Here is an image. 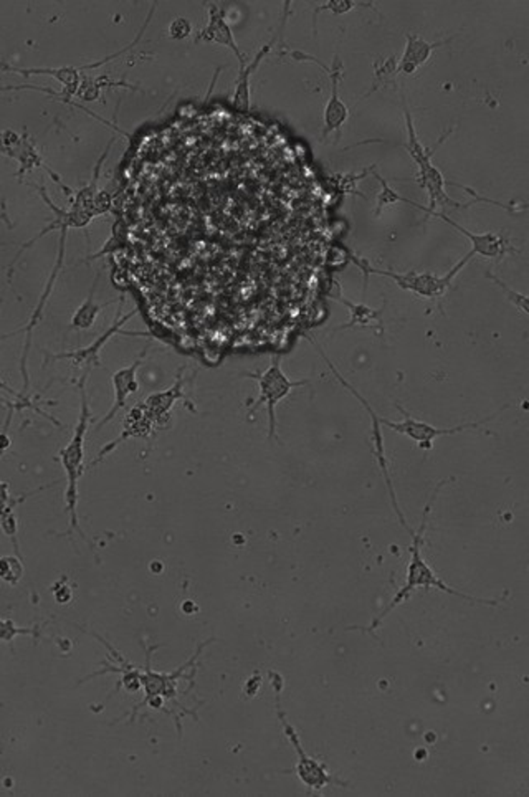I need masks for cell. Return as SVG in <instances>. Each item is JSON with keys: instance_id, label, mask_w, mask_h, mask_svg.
I'll return each mask as SVG.
<instances>
[{"instance_id": "obj_2", "label": "cell", "mask_w": 529, "mask_h": 797, "mask_svg": "<svg viewBox=\"0 0 529 797\" xmlns=\"http://www.w3.org/2000/svg\"><path fill=\"white\" fill-rule=\"evenodd\" d=\"M85 383H87V376L83 377L81 383H79V399H81V403H79L78 422L75 425L70 442L58 452V460L62 464L65 475H67L65 505H67V513H68V519H70L68 535L71 536L73 533H78L85 541H88V538L83 533V530L79 526L78 519V483L79 478L83 477V472H85V467H83V460H85V438H87L89 421H91V412H89L88 395H87Z\"/></svg>"}, {"instance_id": "obj_10", "label": "cell", "mask_w": 529, "mask_h": 797, "mask_svg": "<svg viewBox=\"0 0 529 797\" xmlns=\"http://www.w3.org/2000/svg\"><path fill=\"white\" fill-rule=\"evenodd\" d=\"M142 358H144V352H142L138 360L132 362L131 366L116 371L113 377H111V384H113V389H115V403H113L111 409L108 411L105 417L98 424V429H103L108 422L113 421L116 415H118V412L124 409V405L128 403V397L134 394V393H138V389H140L138 372H140V368H141L142 362H144Z\"/></svg>"}, {"instance_id": "obj_19", "label": "cell", "mask_w": 529, "mask_h": 797, "mask_svg": "<svg viewBox=\"0 0 529 797\" xmlns=\"http://www.w3.org/2000/svg\"><path fill=\"white\" fill-rule=\"evenodd\" d=\"M24 578V562L18 556H4L0 558V579L10 586H17Z\"/></svg>"}, {"instance_id": "obj_23", "label": "cell", "mask_w": 529, "mask_h": 797, "mask_svg": "<svg viewBox=\"0 0 529 797\" xmlns=\"http://www.w3.org/2000/svg\"><path fill=\"white\" fill-rule=\"evenodd\" d=\"M369 173H374V166L364 169V171L359 173V174H354V173H349V174H335L331 179L335 181L336 187L343 189L344 193H353L358 194V195H362V194L358 193L354 187L358 185V183H359L361 179H364L366 175L369 174Z\"/></svg>"}, {"instance_id": "obj_13", "label": "cell", "mask_w": 529, "mask_h": 797, "mask_svg": "<svg viewBox=\"0 0 529 797\" xmlns=\"http://www.w3.org/2000/svg\"><path fill=\"white\" fill-rule=\"evenodd\" d=\"M134 313H136V311H131V313L123 316V320H118V321H116V323L113 324V326H111L103 336H99L97 341L91 342V344L87 346V348L52 354L50 360L70 361V362H73L75 366H88V368H91V366H99V364H101V362H99V351L103 350V346H105L108 340H111L116 333H121V326H123V324L126 323Z\"/></svg>"}, {"instance_id": "obj_11", "label": "cell", "mask_w": 529, "mask_h": 797, "mask_svg": "<svg viewBox=\"0 0 529 797\" xmlns=\"http://www.w3.org/2000/svg\"><path fill=\"white\" fill-rule=\"evenodd\" d=\"M152 424L154 422L150 421V414L146 411V407L142 405V403L140 405H134L131 411L128 412V415H126V419H124L123 432H121V435L113 440L111 444H108L105 447L101 448V452H99V456L89 464V467L93 468V467H97L101 460H105V456H109L113 450H115L121 442L124 440H128V438L131 437H148L150 434V429H152Z\"/></svg>"}, {"instance_id": "obj_22", "label": "cell", "mask_w": 529, "mask_h": 797, "mask_svg": "<svg viewBox=\"0 0 529 797\" xmlns=\"http://www.w3.org/2000/svg\"><path fill=\"white\" fill-rule=\"evenodd\" d=\"M358 7H370V9H374L372 4H366V2H354V0H329L327 4H323V5L317 7L316 14L317 12L327 10V12H331L333 16H344V14H347V12H351L353 9H358Z\"/></svg>"}, {"instance_id": "obj_3", "label": "cell", "mask_w": 529, "mask_h": 797, "mask_svg": "<svg viewBox=\"0 0 529 797\" xmlns=\"http://www.w3.org/2000/svg\"><path fill=\"white\" fill-rule=\"evenodd\" d=\"M349 257L359 267V270H362L366 280L369 278V275H380V277L390 278L399 288L404 289V291H410V293H414V295L420 297V299H433V301L441 303V299H445L449 295L455 277L467 267L470 260L475 257V254L470 250L465 257H462L459 262L450 268V272L441 275V277L430 272H417V270H410V272L406 273L382 270V268L370 267L368 260L356 257L353 252H349Z\"/></svg>"}, {"instance_id": "obj_24", "label": "cell", "mask_w": 529, "mask_h": 797, "mask_svg": "<svg viewBox=\"0 0 529 797\" xmlns=\"http://www.w3.org/2000/svg\"><path fill=\"white\" fill-rule=\"evenodd\" d=\"M18 635H36V629L18 627L17 624L10 619H0V640L12 644Z\"/></svg>"}, {"instance_id": "obj_21", "label": "cell", "mask_w": 529, "mask_h": 797, "mask_svg": "<svg viewBox=\"0 0 529 797\" xmlns=\"http://www.w3.org/2000/svg\"><path fill=\"white\" fill-rule=\"evenodd\" d=\"M486 278H490V280L493 281L494 285H498V287L503 289L504 297L510 299V303H512L513 307L518 308V309H521L524 315H528V299H526L523 293H518V291L510 288V287H508L502 278H498L494 273H486Z\"/></svg>"}, {"instance_id": "obj_15", "label": "cell", "mask_w": 529, "mask_h": 797, "mask_svg": "<svg viewBox=\"0 0 529 797\" xmlns=\"http://www.w3.org/2000/svg\"><path fill=\"white\" fill-rule=\"evenodd\" d=\"M185 399L187 397L184 394V374H182V369H181L179 374H177L176 383L172 386L166 389V391H161V393L146 397V401L142 403V405L146 407V411L150 414V421L154 422V424H161L164 417H168L169 412L174 407V404L177 401H185Z\"/></svg>"}, {"instance_id": "obj_9", "label": "cell", "mask_w": 529, "mask_h": 797, "mask_svg": "<svg viewBox=\"0 0 529 797\" xmlns=\"http://www.w3.org/2000/svg\"><path fill=\"white\" fill-rule=\"evenodd\" d=\"M317 63L323 67V70L327 71V77H329V85H331V95H329L325 114H323V138L331 136V134L339 136L341 128L349 118V110L339 95V85H341V79L344 77V65L337 55L335 57V62L331 63V67H327L325 63Z\"/></svg>"}, {"instance_id": "obj_17", "label": "cell", "mask_w": 529, "mask_h": 797, "mask_svg": "<svg viewBox=\"0 0 529 797\" xmlns=\"http://www.w3.org/2000/svg\"><path fill=\"white\" fill-rule=\"evenodd\" d=\"M397 73L399 71H397V60L394 55H389L386 58H378L374 62V81L366 97H369L374 91L388 88L389 85H396Z\"/></svg>"}, {"instance_id": "obj_8", "label": "cell", "mask_w": 529, "mask_h": 797, "mask_svg": "<svg viewBox=\"0 0 529 797\" xmlns=\"http://www.w3.org/2000/svg\"><path fill=\"white\" fill-rule=\"evenodd\" d=\"M432 217H439L443 222H447L449 225H451L457 232H460L463 237H467L470 240V244H472V252L478 255V257H483V258H488V260H496L498 262V260H503L506 255L520 254V250L513 246L512 240L504 237L502 234H496V232H483V234L470 232V230L462 227L455 220L450 219L449 215H445L441 212H433Z\"/></svg>"}, {"instance_id": "obj_7", "label": "cell", "mask_w": 529, "mask_h": 797, "mask_svg": "<svg viewBox=\"0 0 529 797\" xmlns=\"http://www.w3.org/2000/svg\"><path fill=\"white\" fill-rule=\"evenodd\" d=\"M316 350L321 352V356H323V360L327 361V366L329 369L333 371V374H335L336 379L343 384L351 394L359 401V403L364 405V409L368 411L369 414L370 422H372V429H370V450H372V456H374V460L378 462L380 468V474L384 477V482H386V487H388L389 495H390V501H392V509L396 511L397 518H399V521H400V525L404 526L407 530V533L410 535L414 530H412V526L407 523L406 517H404V513H402V509L399 507V501H397L396 491H394V485H392V478H390V472H389V460L388 456H386V446H384V437H382V432H380V422L379 415L376 414V411L370 407L369 403L362 397L359 393H358V389L351 384V383H347L343 376H341V372L336 369L335 364L331 362V361L327 360V354L323 352L321 348H317Z\"/></svg>"}, {"instance_id": "obj_26", "label": "cell", "mask_w": 529, "mask_h": 797, "mask_svg": "<svg viewBox=\"0 0 529 797\" xmlns=\"http://www.w3.org/2000/svg\"><path fill=\"white\" fill-rule=\"evenodd\" d=\"M192 32V26H191V22L189 20H185V18H176L171 26H169V36L172 37V38H176V40H182L185 37H189V34Z\"/></svg>"}, {"instance_id": "obj_18", "label": "cell", "mask_w": 529, "mask_h": 797, "mask_svg": "<svg viewBox=\"0 0 529 797\" xmlns=\"http://www.w3.org/2000/svg\"><path fill=\"white\" fill-rule=\"evenodd\" d=\"M93 293H95V287L93 289L89 291L88 299L87 301L78 308V311L73 315V320H71V326L73 328H77V330H88L95 323V320H97V316L99 315V311L106 307H99L95 303V299H93Z\"/></svg>"}, {"instance_id": "obj_1", "label": "cell", "mask_w": 529, "mask_h": 797, "mask_svg": "<svg viewBox=\"0 0 529 797\" xmlns=\"http://www.w3.org/2000/svg\"><path fill=\"white\" fill-rule=\"evenodd\" d=\"M450 480H451V478H450ZM450 480L449 478H445V480H441V482H439L437 488L433 490L432 497L429 498L427 505H425V509H423L422 523H420L417 531L414 530V531L410 533V536H412V544H410V548H409V551H410V561H409V566H407L406 582H404L402 587L397 591L396 596L392 597V601H390V603L380 611L379 615H378L369 625H366V627L353 625V627H347L346 631L364 632V634H368V635L374 634V632L378 631L380 625H382L384 619L388 617L389 613H392V611H394L396 607H399V605L404 604L406 601H409L410 596L414 594V591H417V589H439V591L445 593V594H450V596L459 597V599L468 601V603H472V604H482L486 605V607H496V605L502 604V599H483V597H473L470 596V594H465V593H462L459 589H453V587L447 584L443 579L437 576V572L433 571L432 566H430V564L425 561V558H423L422 548L423 543H425L427 525H429L430 513H432L433 501H435V498L439 497V493H441V488H443V485H447Z\"/></svg>"}, {"instance_id": "obj_4", "label": "cell", "mask_w": 529, "mask_h": 797, "mask_svg": "<svg viewBox=\"0 0 529 797\" xmlns=\"http://www.w3.org/2000/svg\"><path fill=\"white\" fill-rule=\"evenodd\" d=\"M270 680H272V687H274L276 717H278V721L282 723L283 733L288 738V741H290V745L293 746L296 758H298V761H296L295 768H293V772L313 792H319V791H323L327 786H339V788L347 786L346 781L339 780V778H336L335 774H331L325 762L319 761L317 758H313V756H309L305 751V748L301 745L298 731L286 719V715L282 710V675L276 674V672H270Z\"/></svg>"}, {"instance_id": "obj_12", "label": "cell", "mask_w": 529, "mask_h": 797, "mask_svg": "<svg viewBox=\"0 0 529 797\" xmlns=\"http://www.w3.org/2000/svg\"><path fill=\"white\" fill-rule=\"evenodd\" d=\"M201 40L229 47L230 50L235 53V57H237L238 62H240V70L247 67L245 57H244V53L238 50L233 34L230 30L229 24L225 22V16H223V12L217 5H209V24L197 36V42H201Z\"/></svg>"}, {"instance_id": "obj_14", "label": "cell", "mask_w": 529, "mask_h": 797, "mask_svg": "<svg viewBox=\"0 0 529 797\" xmlns=\"http://www.w3.org/2000/svg\"><path fill=\"white\" fill-rule=\"evenodd\" d=\"M447 42L450 40L427 42L425 38L417 36V34H407L406 48L402 53V58L397 63V71L406 73V75H414L415 71L420 70L423 65L430 60L433 50H437L439 47L447 44Z\"/></svg>"}, {"instance_id": "obj_6", "label": "cell", "mask_w": 529, "mask_h": 797, "mask_svg": "<svg viewBox=\"0 0 529 797\" xmlns=\"http://www.w3.org/2000/svg\"><path fill=\"white\" fill-rule=\"evenodd\" d=\"M396 407L397 411H400V414L404 415V419L400 422H394L389 421L386 417H379L380 425H384V427L394 430V432L400 434V435H406L407 438L414 440V442H417V446L422 448L423 452H430L432 450L435 438L445 437V435H457V434H462L465 430L480 429L482 425L493 421L494 417L502 412L498 411L493 415L482 419V421L460 424V425L441 429V427H435L432 424H427V422L415 419L400 404H396Z\"/></svg>"}, {"instance_id": "obj_25", "label": "cell", "mask_w": 529, "mask_h": 797, "mask_svg": "<svg viewBox=\"0 0 529 797\" xmlns=\"http://www.w3.org/2000/svg\"><path fill=\"white\" fill-rule=\"evenodd\" d=\"M4 456V452H0V458ZM26 497H22V498L12 499L10 498V487L9 483L2 482L0 480V517L2 515H5L7 511H12V509H16L18 503L20 501H24Z\"/></svg>"}, {"instance_id": "obj_16", "label": "cell", "mask_w": 529, "mask_h": 797, "mask_svg": "<svg viewBox=\"0 0 529 797\" xmlns=\"http://www.w3.org/2000/svg\"><path fill=\"white\" fill-rule=\"evenodd\" d=\"M333 299L349 309V321L337 326L336 331H339V330H351V328H374L378 333H384L382 313H384L386 307L374 309V308L368 307L364 303H354L351 299H343V297H333Z\"/></svg>"}, {"instance_id": "obj_20", "label": "cell", "mask_w": 529, "mask_h": 797, "mask_svg": "<svg viewBox=\"0 0 529 797\" xmlns=\"http://www.w3.org/2000/svg\"><path fill=\"white\" fill-rule=\"evenodd\" d=\"M374 177L378 179L380 183V194L378 195V204H376V209H374V214L376 215H379L380 212L384 211L386 207L389 205H392V204H397V202H402V195L397 193L396 189L392 187V185H389L388 181L386 179H382L379 174H374Z\"/></svg>"}, {"instance_id": "obj_5", "label": "cell", "mask_w": 529, "mask_h": 797, "mask_svg": "<svg viewBox=\"0 0 529 797\" xmlns=\"http://www.w3.org/2000/svg\"><path fill=\"white\" fill-rule=\"evenodd\" d=\"M244 377H250L258 383V397L255 404L250 405L248 411L254 412L264 405L266 407V415H268V438L278 437L276 434V405L282 403L283 399H286L291 394L293 389L296 387L309 386L311 381L309 379H301V381H293L290 377L283 372L282 360L274 358L272 364L262 372H245Z\"/></svg>"}]
</instances>
